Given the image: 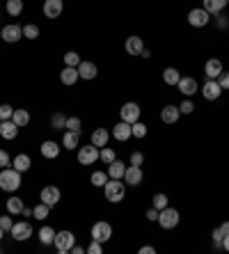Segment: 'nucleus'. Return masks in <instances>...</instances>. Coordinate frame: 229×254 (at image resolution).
<instances>
[{
    "instance_id": "49",
    "label": "nucleus",
    "mask_w": 229,
    "mask_h": 254,
    "mask_svg": "<svg viewBox=\"0 0 229 254\" xmlns=\"http://www.w3.org/2000/svg\"><path fill=\"white\" fill-rule=\"evenodd\" d=\"M12 165V158H9V154L5 149H0V170L2 167H9Z\"/></svg>"
},
{
    "instance_id": "5",
    "label": "nucleus",
    "mask_w": 229,
    "mask_h": 254,
    "mask_svg": "<svg viewBox=\"0 0 229 254\" xmlns=\"http://www.w3.org/2000/svg\"><path fill=\"white\" fill-rule=\"evenodd\" d=\"M113 238V227L106 220H99V222L92 224V240H99V243H108Z\"/></svg>"
},
{
    "instance_id": "48",
    "label": "nucleus",
    "mask_w": 229,
    "mask_h": 254,
    "mask_svg": "<svg viewBox=\"0 0 229 254\" xmlns=\"http://www.w3.org/2000/svg\"><path fill=\"white\" fill-rule=\"evenodd\" d=\"M215 80H218V85H220L222 90H229V71H222Z\"/></svg>"
},
{
    "instance_id": "53",
    "label": "nucleus",
    "mask_w": 229,
    "mask_h": 254,
    "mask_svg": "<svg viewBox=\"0 0 229 254\" xmlns=\"http://www.w3.org/2000/svg\"><path fill=\"white\" fill-rule=\"evenodd\" d=\"M222 250H225V252H229V234L222 238Z\"/></svg>"
},
{
    "instance_id": "1",
    "label": "nucleus",
    "mask_w": 229,
    "mask_h": 254,
    "mask_svg": "<svg viewBox=\"0 0 229 254\" xmlns=\"http://www.w3.org/2000/svg\"><path fill=\"white\" fill-rule=\"evenodd\" d=\"M21 183H23L21 172L14 170L12 165L0 170V190H5V193H16V190L21 188Z\"/></svg>"
},
{
    "instance_id": "41",
    "label": "nucleus",
    "mask_w": 229,
    "mask_h": 254,
    "mask_svg": "<svg viewBox=\"0 0 229 254\" xmlns=\"http://www.w3.org/2000/svg\"><path fill=\"white\" fill-rule=\"evenodd\" d=\"M114 158H117V156H114V151L110 149V147H101V149H99V160H103L106 165H110Z\"/></svg>"
},
{
    "instance_id": "17",
    "label": "nucleus",
    "mask_w": 229,
    "mask_h": 254,
    "mask_svg": "<svg viewBox=\"0 0 229 254\" xmlns=\"http://www.w3.org/2000/svg\"><path fill=\"white\" fill-rule=\"evenodd\" d=\"M78 76H80L83 80H94V78L99 76V67H96L94 62L85 60V62H80V64H78Z\"/></svg>"
},
{
    "instance_id": "54",
    "label": "nucleus",
    "mask_w": 229,
    "mask_h": 254,
    "mask_svg": "<svg viewBox=\"0 0 229 254\" xmlns=\"http://www.w3.org/2000/svg\"><path fill=\"white\" fill-rule=\"evenodd\" d=\"M140 58H145V60H149V58H152V51H149V48H142V53H140Z\"/></svg>"
},
{
    "instance_id": "9",
    "label": "nucleus",
    "mask_w": 229,
    "mask_h": 254,
    "mask_svg": "<svg viewBox=\"0 0 229 254\" xmlns=\"http://www.w3.org/2000/svg\"><path fill=\"white\" fill-rule=\"evenodd\" d=\"M99 160V147H94V144H87V147H80L78 149V163L80 165H94Z\"/></svg>"
},
{
    "instance_id": "13",
    "label": "nucleus",
    "mask_w": 229,
    "mask_h": 254,
    "mask_svg": "<svg viewBox=\"0 0 229 254\" xmlns=\"http://www.w3.org/2000/svg\"><path fill=\"white\" fill-rule=\"evenodd\" d=\"M62 9H64V0H44L41 12H44L46 19H60Z\"/></svg>"
},
{
    "instance_id": "50",
    "label": "nucleus",
    "mask_w": 229,
    "mask_h": 254,
    "mask_svg": "<svg viewBox=\"0 0 229 254\" xmlns=\"http://www.w3.org/2000/svg\"><path fill=\"white\" fill-rule=\"evenodd\" d=\"M158 213H160V211H156V209L152 206V209L147 211V220H152V222H158Z\"/></svg>"
},
{
    "instance_id": "19",
    "label": "nucleus",
    "mask_w": 229,
    "mask_h": 254,
    "mask_svg": "<svg viewBox=\"0 0 229 254\" xmlns=\"http://www.w3.org/2000/svg\"><path fill=\"white\" fill-rule=\"evenodd\" d=\"M142 48H145V41H142V37H137V35H131L124 41V51L129 53V55H140Z\"/></svg>"
},
{
    "instance_id": "39",
    "label": "nucleus",
    "mask_w": 229,
    "mask_h": 254,
    "mask_svg": "<svg viewBox=\"0 0 229 254\" xmlns=\"http://www.w3.org/2000/svg\"><path fill=\"white\" fill-rule=\"evenodd\" d=\"M67 126V117L62 115V112H55L53 117H51V128L53 131H60V128Z\"/></svg>"
},
{
    "instance_id": "25",
    "label": "nucleus",
    "mask_w": 229,
    "mask_h": 254,
    "mask_svg": "<svg viewBox=\"0 0 229 254\" xmlns=\"http://www.w3.org/2000/svg\"><path fill=\"white\" fill-rule=\"evenodd\" d=\"M108 140H110V131L108 128H94V133H92V144L94 147H106Z\"/></svg>"
},
{
    "instance_id": "47",
    "label": "nucleus",
    "mask_w": 229,
    "mask_h": 254,
    "mask_svg": "<svg viewBox=\"0 0 229 254\" xmlns=\"http://www.w3.org/2000/svg\"><path fill=\"white\" fill-rule=\"evenodd\" d=\"M179 110H181V115H191V112L195 110V103H192L191 98H186V101L179 105Z\"/></svg>"
},
{
    "instance_id": "52",
    "label": "nucleus",
    "mask_w": 229,
    "mask_h": 254,
    "mask_svg": "<svg viewBox=\"0 0 229 254\" xmlns=\"http://www.w3.org/2000/svg\"><path fill=\"white\" fill-rule=\"evenodd\" d=\"M220 229H222V234L227 236V234H229V220H225V222L220 224Z\"/></svg>"
},
{
    "instance_id": "38",
    "label": "nucleus",
    "mask_w": 229,
    "mask_h": 254,
    "mask_svg": "<svg viewBox=\"0 0 229 254\" xmlns=\"http://www.w3.org/2000/svg\"><path fill=\"white\" fill-rule=\"evenodd\" d=\"M80 55H78L76 51H67L64 53V67H78L80 64Z\"/></svg>"
},
{
    "instance_id": "36",
    "label": "nucleus",
    "mask_w": 229,
    "mask_h": 254,
    "mask_svg": "<svg viewBox=\"0 0 229 254\" xmlns=\"http://www.w3.org/2000/svg\"><path fill=\"white\" fill-rule=\"evenodd\" d=\"M108 179H110V176H108V172H101V170H96V172L90 176L92 186H96V188H103L108 183Z\"/></svg>"
},
{
    "instance_id": "55",
    "label": "nucleus",
    "mask_w": 229,
    "mask_h": 254,
    "mask_svg": "<svg viewBox=\"0 0 229 254\" xmlns=\"http://www.w3.org/2000/svg\"><path fill=\"white\" fill-rule=\"evenodd\" d=\"M21 215H25V217H32V209L30 206H23V213Z\"/></svg>"
},
{
    "instance_id": "11",
    "label": "nucleus",
    "mask_w": 229,
    "mask_h": 254,
    "mask_svg": "<svg viewBox=\"0 0 229 254\" xmlns=\"http://www.w3.org/2000/svg\"><path fill=\"white\" fill-rule=\"evenodd\" d=\"M0 37H2L5 44H16V41L23 37V28L16 25V23H9V25H5V28L0 30Z\"/></svg>"
},
{
    "instance_id": "43",
    "label": "nucleus",
    "mask_w": 229,
    "mask_h": 254,
    "mask_svg": "<svg viewBox=\"0 0 229 254\" xmlns=\"http://www.w3.org/2000/svg\"><path fill=\"white\" fill-rule=\"evenodd\" d=\"M12 115H14V108H12L9 103H2V105H0V121L12 119Z\"/></svg>"
},
{
    "instance_id": "22",
    "label": "nucleus",
    "mask_w": 229,
    "mask_h": 254,
    "mask_svg": "<svg viewBox=\"0 0 229 254\" xmlns=\"http://www.w3.org/2000/svg\"><path fill=\"white\" fill-rule=\"evenodd\" d=\"M19 131L21 128L16 126L12 119H5V121H0V135L5 137V140H16V135H19Z\"/></svg>"
},
{
    "instance_id": "42",
    "label": "nucleus",
    "mask_w": 229,
    "mask_h": 254,
    "mask_svg": "<svg viewBox=\"0 0 229 254\" xmlns=\"http://www.w3.org/2000/svg\"><path fill=\"white\" fill-rule=\"evenodd\" d=\"M80 126H83V121L78 119V117H67V131H74V133H80Z\"/></svg>"
},
{
    "instance_id": "8",
    "label": "nucleus",
    "mask_w": 229,
    "mask_h": 254,
    "mask_svg": "<svg viewBox=\"0 0 229 254\" xmlns=\"http://www.w3.org/2000/svg\"><path fill=\"white\" fill-rule=\"evenodd\" d=\"M12 238L19 240V243H25V240L32 236V224L28 222V220H19V222H14V227H12Z\"/></svg>"
},
{
    "instance_id": "44",
    "label": "nucleus",
    "mask_w": 229,
    "mask_h": 254,
    "mask_svg": "<svg viewBox=\"0 0 229 254\" xmlns=\"http://www.w3.org/2000/svg\"><path fill=\"white\" fill-rule=\"evenodd\" d=\"M0 227H2L5 232H12V227H14V220H12V213H7V215H0Z\"/></svg>"
},
{
    "instance_id": "31",
    "label": "nucleus",
    "mask_w": 229,
    "mask_h": 254,
    "mask_svg": "<svg viewBox=\"0 0 229 254\" xmlns=\"http://www.w3.org/2000/svg\"><path fill=\"white\" fill-rule=\"evenodd\" d=\"M5 204H7V213H12V215H21L23 206H25V202H23L21 197H9Z\"/></svg>"
},
{
    "instance_id": "12",
    "label": "nucleus",
    "mask_w": 229,
    "mask_h": 254,
    "mask_svg": "<svg viewBox=\"0 0 229 254\" xmlns=\"http://www.w3.org/2000/svg\"><path fill=\"white\" fill-rule=\"evenodd\" d=\"M176 90L181 92L186 98H191L192 94H197L199 85H197V80H195V78H191V76H181V80L176 82Z\"/></svg>"
},
{
    "instance_id": "14",
    "label": "nucleus",
    "mask_w": 229,
    "mask_h": 254,
    "mask_svg": "<svg viewBox=\"0 0 229 254\" xmlns=\"http://www.w3.org/2000/svg\"><path fill=\"white\" fill-rule=\"evenodd\" d=\"M142 179H145L142 167H137V165H129V167H126V172H124V183H126V186H140Z\"/></svg>"
},
{
    "instance_id": "3",
    "label": "nucleus",
    "mask_w": 229,
    "mask_h": 254,
    "mask_svg": "<svg viewBox=\"0 0 229 254\" xmlns=\"http://www.w3.org/2000/svg\"><path fill=\"white\" fill-rule=\"evenodd\" d=\"M53 245H55V250H57L60 254H69V252H71V247L76 245V236L69 232V229H62V232L55 234Z\"/></svg>"
},
{
    "instance_id": "21",
    "label": "nucleus",
    "mask_w": 229,
    "mask_h": 254,
    "mask_svg": "<svg viewBox=\"0 0 229 254\" xmlns=\"http://www.w3.org/2000/svg\"><path fill=\"white\" fill-rule=\"evenodd\" d=\"M39 151H41V156H44V158L53 160V158L60 156V144L55 142V140H44L41 147H39Z\"/></svg>"
},
{
    "instance_id": "26",
    "label": "nucleus",
    "mask_w": 229,
    "mask_h": 254,
    "mask_svg": "<svg viewBox=\"0 0 229 254\" xmlns=\"http://www.w3.org/2000/svg\"><path fill=\"white\" fill-rule=\"evenodd\" d=\"M12 167H14V170H19V172H28V170H30L32 167V160H30V156H28V154H19V156L14 158V160H12Z\"/></svg>"
},
{
    "instance_id": "45",
    "label": "nucleus",
    "mask_w": 229,
    "mask_h": 254,
    "mask_svg": "<svg viewBox=\"0 0 229 254\" xmlns=\"http://www.w3.org/2000/svg\"><path fill=\"white\" fill-rule=\"evenodd\" d=\"M85 252H87V254H101V252H103V243H99V240H92L90 247H87Z\"/></svg>"
},
{
    "instance_id": "15",
    "label": "nucleus",
    "mask_w": 229,
    "mask_h": 254,
    "mask_svg": "<svg viewBox=\"0 0 229 254\" xmlns=\"http://www.w3.org/2000/svg\"><path fill=\"white\" fill-rule=\"evenodd\" d=\"M222 94V87L218 85V80H211V78H206L204 87H202V97L206 98V101H218Z\"/></svg>"
},
{
    "instance_id": "10",
    "label": "nucleus",
    "mask_w": 229,
    "mask_h": 254,
    "mask_svg": "<svg viewBox=\"0 0 229 254\" xmlns=\"http://www.w3.org/2000/svg\"><path fill=\"white\" fill-rule=\"evenodd\" d=\"M209 21H211V14L204 7H197V9H191L188 12V25H192V28H204Z\"/></svg>"
},
{
    "instance_id": "37",
    "label": "nucleus",
    "mask_w": 229,
    "mask_h": 254,
    "mask_svg": "<svg viewBox=\"0 0 229 254\" xmlns=\"http://www.w3.org/2000/svg\"><path fill=\"white\" fill-rule=\"evenodd\" d=\"M147 124H142V121H135V124H131V133H133V137H137V140H142V137H147Z\"/></svg>"
},
{
    "instance_id": "27",
    "label": "nucleus",
    "mask_w": 229,
    "mask_h": 254,
    "mask_svg": "<svg viewBox=\"0 0 229 254\" xmlns=\"http://www.w3.org/2000/svg\"><path fill=\"white\" fill-rule=\"evenodd\" d=\"M12 121H14L19 128H25L30 124V112L25 110V108H19V110H14V115H12Z\"/></svg>"
},
{
    "instance_id": "6",
    "label": "nucleus",
    "mask_w": 229,
    "mask_h": 254,
    "mask_svg": "<svg viewBox=\"0 0 229 254\" xmlns=\"http://www.w3.org/2000/svg\"><path fill=\"white\" fill-rule=\"evenodd\" d=\"M140 115H142V110H140V105H137L135 101H129V103H124L122 108H119V119L126 121V124L140 121Z\"/></svg>"
},
{
    "instance_id": "56",
    "label": "nucleus",
    "mask_w": 229,
    "mask_h": 254,
    "mask_svg": "<svg viewBox=\"0 0 229 254\" xmlns=\"http://www.w3.org/2000/svg\"><path fill=\"white\" fill-rule=\"evenodd\" d=\"M71 252H74V254H83V252H85V247H80V245H74V247H71Z\"/></svg>"
},
{
    "instance_id": "20",
    "label": "nucleus",
    "mask_w": 229,
    "mask_h": 254,
    "mask_svg": "<svg viewBox=\"0 0 229 254\" xmlns=\"http://www.w3.org/2000/svg\"><path fill=\"white\" fill-rule=\"evenodd\" d=\"M222 71H225V69H222V62L218 60V58H211V60L204 62V76H206V78L215 80V78H218Z\"/></svg>"
},
{
    "instance_id": "2",
    "label": "nucleus",
    "mask_w": 229,
    "mask_h": 254,
    "mask_svg": "<svg viewBox=\"0 0 229 254\" xmlns=\"http://www.w3.org/2000/svg\"><path fill=\"white\" fill-rule=\"evenodd\" d=\"M103 195H106V202L119 204L126 197V183H124V179H108V183L103 186Z\"/></svg>"
},
{
    "instance_id": "32",
    "label": "nucleus",
    "mask_w": 229,
    "mask_h": 254,
    "mask_svg": "<svg viewBox=\"0 0 229 254\" xmlns=\"http://www.w3.org/2000/svg\"><path fill=\"white\" fill-rule=\"evenodd\" d=\"M55 229L53 227H41L39 229V243L41 245H53V240H55Z\"/></svg>"
},
{
    "instance_id": "30",
    "label": "nucleus",
    "mask_w": 229,
    "mask_h": 254,
    "mask_svg": "<svg viewBox=\"0 0 229 254\" xmlns=\"http://www.w3.org/2000/svg\"><path fill=\"white\" fill-rule=\"evenodd\" d=\"M78 137H80V133H74V131H67V133L62 135V147L69 151H74L78 147Z\"/></svg>"
},
{
    "instance_id": "18",
    "label": "nucleus",
    "mask_w": 229,
    "mask_h": 254,
    "mask_svg": "<svg viewBox=\"0 0 229 254\" xmlns=\"http://www.w3.org/2000/svg\"><path fill=\"white\" fill-rule=\"evenodd\" d=\"M117 140V142H129L131 137H133V133H131V124H126V121H119V124H114L113 133H110Z\"/></svg>"
},
{
    "instance_id": "29",
    "label": "nucleus",
    "mask_w": 229,
    "mask_h": 254,
    "mask_svg": "<svg viewBox=\"0 0 229 254\" xmlns=\"http://www.w3.org/2000/svg\"><path fill=\"white\" fill-rule=\"evenodd\" d=\"M227 5H229V0H204V9L209 14H220Z\"/></svg>"
},
{
    "instance_id": "7",
    "label": "nucleus",
    "mask_w": 229,
    "mask_h": 254,
    "mask_svg": "<svg viewBox=\"0 0 229 254\" xmlns=\"http://www.w3.org/2000/svg\"><path fill=\"white\" fill-rule=\"evenodd\" d=\"M60 199H62V193H60V188H57V186H44V188H41V193H39V202L48 204L51 209L57 206Z\"/></svg>"
},
{
    "instance_id": "4",
    "label": "nucleus",
    "mask_w": 229,
    "mask_h": 254,
    "mask_svg": "<svg viewBox=\"0 0 229 254\" xmlns=\"http://www.w3.org/2000/svg\"><path fill=\"white\" fill-rule=\"evenodd\" d=\"M179 220H181V215H179V211L172 209V206H165V209L158 213V224L165 229V232L174 229L176 224H179Z\"/></svg>"
},
{
    "instance_id": "23",
    "label": "nucleus",
    "mask_w": 229,
    "mask_h": 254,
    "mask_svg": "<svg viewBox=\"0 0 229 254\" xmlns=\"http://www.w3.org/2000/svg\"><path fill=\"white\" fill-rule=\"evenodd\" d=\"M78 67H64L60 71V82L62 85H67V87H71L74 82H78Z\"/></svg>"
},
{
    "instance_id": "24",
    "label": "nucleus",
    "mask_w": 229,
    "mask_h": 254,
    "mask_svg": "<svg viewBox=\"0 0 229 254\" xmlns=\"http://www.w3.org/2000/svg\"><path fill=\"white\" fill-rule=\"evenodd\" d=\"M126 167H129V165H124L119 158H114L113 163L108 165V176H110V179H124V172H126Z\"/></svg>"
},
{
    "instance_id": "46",
    "label": "nucleus",
    "mask_w": 229,
    "mask_h": 254,
    "mask_svg": "<svg viewBox=\"0 0 229 254\" xmlns=\"http://www.w3.org/2000/svg\"><path fill=\"white\" fill-rule=\"evenodd\" d=\"M142 163H145V154H142V151H133V154H131V163L129 165H137V167H140Z\"/></svg>"
},
{
    "instance_id": "40",
    "label": "nucleus",
    "mask_w": 229,
    "mask_h": 254,
    "mask_svg": "<svg viewBox=\"0 0 229 254\" xmlns=\"http://www.w3.org/2000/svg\"><path fill=\"white\" fill-rule=\"evenodd\" d=\"M23 37L25 39H37L39 37V25H35V23H28V25H23Z\"/></svg>"
},
{
    "instance_id": "57",
    "label": "nucleus",
    "mask_w": 229,
    "mask_h": 254,
    "mask_svg": "<svg viewBox=\"0 0 229 254\" xmlns=\"http://www.w3.org/2000/svg\"><path fill=\"white\" fill-rule=\"evenodd\" d=\"M5 238V229H2V227H0V240Z\"/></svg>"
},
{
    "instance_id": "35",
    "label": "nucleus",
    "mask_w": 229,
    "mask_h": 254,
    "mask_svg": "<svg viewBox=\"0 0 229 254\" xmlns=\"http://www.w3.org/2000/svg\"><path fill=\"white\" fill-rule=\"evenodd\" d=\"M152 206H153L156 211H163L165 206H170L168 195H165V193H156V195H153V199H152Z\"/></svg>"
},
{
    "instance_id": "51",
    "label": "nucleus",
    "mask_w": 229,
    "mask_h": 254,
    "mask_svg": "<svg viewBox=\"0 0 229 254\" xmlns=\"http://www.w3.org/2000/svg\"><path fill=\"white\" fill-rule=\"evenodd\" d=\"M156 252V247L153 245H145V247H140V254H153Z\"/></svg>"
},
{
    "instance_id": "34",
    "label": "nucleus",
    "mask_w": 229,
    "mask_h": 254,
    "mask_svg": "<svg viewBox=\"0 0 229 254\" xmlns=\"http://www.w3.org/2000/svg\"><path fill=\"white\" fill-rule=\"evenodd\" d=\"M48 213H51V206L48 204H44V202H39L35 209H32V217L35 220H46L48 217Z\"/></svg>"
},
{
    "instance_id": "33",
    "label": "nucleus",
    "mask_w": 229,
    "mask_h": 254,
    "mask_svg": "<svg viewBox=\"0 0 229 254\" xmlns=\"http://www.w3.org/2000/svg\"><path fill=\"white\" fill-rule=\"evenodd\" d=\"M5 9H7L9 16H21L23 14V0H7V2H5Z\"/></svg>"
},
{
    "instance_id": "16",
    "label": "nucleus",
    "mask_w": 229,
    "mask_h": 254,
    "mask_svg": "<svg viewBox=\"0 0 229 254\" xmlns=\"http://www.w3.org/2000/svg\"><path fill=\"white\" fill-rule=\"evenodd\" d=\"M179 117H181V110H179V105H165V108H163V110H160V121H163V124H176V121H179Z\"/></svg>"
},
{
    "instance_id": "28",
    "label": "nucleus",
    "mask_w": 229,
    "mask_h": 254,
    "mask_svg": "<svg viewBox=\"0 0 229 254\" xmlns=\"http://www.w3.org/2000/svg\"><path fill=\"white\" fill-rule=\"evenodd\" d=\"M181 80V74H179V69L174 67H168L165 71H163V82L165 85H170V87H176V82Z\"/></svg>"
}]
</instances>
